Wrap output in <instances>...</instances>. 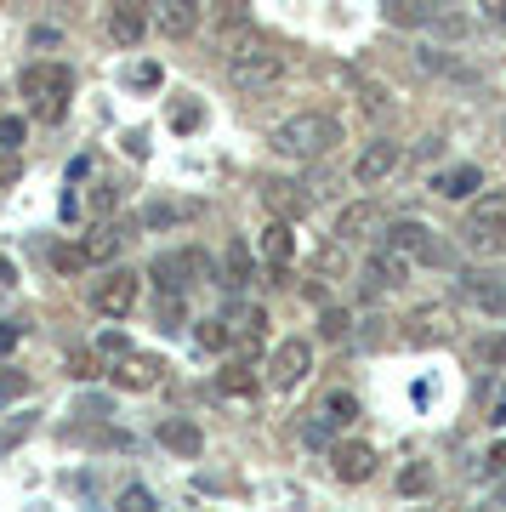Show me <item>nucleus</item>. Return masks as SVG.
<instances>
[{
  "label": "nucleus",
  "mask_w": 506,
  "mask_h": 512,
  "mask_svg": "<svg viewBox=\"0 0 506 512\" xmlns=\"http://www.w3.org/2000/svg\"><path fill=\"white\" fill-rule=\"evenodd\" d=\"M211 6H217L222 29H245V23H251V0H211Z\"/></svg>",
  "instance_id": "33"
},
{
  "label": "nucleus",
  "mask_w": 506,
  "mask_h": 512,
  "mask_svg": "<svg viewBox=\"0 0 506 512\" xmlns=\"http://www.w3.org/2000/svg\"><path fill=\"white\" fill-rule=\"evenodd\" d=\"M381 12L398 29H427L433 23V0H381Z\"/></svg>",
  "instance_id": "23"
},
{
  "label": "nucleus",
  "mask_w": 506,
  "mask_h": 512,
  "mask_svg": "<svg viewBox=\"0 0 506 512\" xmlns=\"http://www.w3.org/2000/svg\"><path fill=\"white\" fill-rule=\"evenodd\" d=\"M12 348H18V325H0V359H6Z\"/></svg>",
  "instance_id": "46"
},
{
  "label": "nucleus",
  "mask_w": 506,
  "mask_h": 512,
  "mask_svg": "<svg viewBox=\"0 0 506 512\" xmlns=\"http://www.w3.org/2000/svg\"><path fill=\"white\" fill-rule=\"evenodd\" d=\"M319 336H325V342H347V336H353V313L325 302V308H319Z\"/></svg>",
  "instance_id": "26"
},
{
  "label": "nucleus",
  "mask_w": 506,
  "mask_h": 512,
  "mask_svg": "<svg viewBox=\"0 0 506 512\" xmlns=\"http://www.w3.org/2000/svg\"><path fill=\"white\" fill-rule=\"evenodd\" d=\"M103 370V359H91V353H74V376H97Z\"/></svg>",
  "instance_id": "45"
},
{
  "label": "nucleus",
  "mask_w": 506,
  "mask_h": 512,
  "mask_svg": "<svg viewBox=\"0 0 506 512\" xmlns=\"http://www.w3.org/2000/svg\"><path fill=\"white\" fill-rule=\"evenodd\" d=\"M29 46H35V52H46V46H63V29H46V23H40V29H29Z\"/></svg>",
  "instance_id": "42"
},
{
  "label": "nucleus",
  "mask_w": 506,
  "mask_h": 512,
  "mask_svg": "<svg viewBox=\"0 0 506 512\" xmlns=\"http://www.w3.org/2000/svg\"><path fill=\"white\" fill-rule=\"evenodd\" d=\"M217 387H222V393H239V399H251V393H256V376H251L245 365H234V359H228V365L217 370Z\"/></svg>",
  "instance_id": "28"
},
{
  "label": "nucleus",
  "mask_w": 506,
  "mask_h": 512,
  "mask_svg": "<svg viewBox=\"0 0 506 512\" xmlns=\"http://www.w3.org/2000/svg\"><path fill=\"white\" fill-rule=\"evenodd\" d=\"M330 473L342 478V484H370V478H376V450L364 439L330 444Z\"/></svg>",
  "instance_id": "12"
},
{
  "label": "nucleus",
  "mask_w": 506,
  "mask_h": 512,
  "mask_svg": "<svg viewBox=\"0 0 506 512\" xmlns=\"http://www.w3.org/2000/svg\"><path fill=\"white\" fill-rule=\"evenodd\" d=\"M199 6L205 0H154V29L171 40H188L199 29Z\"/></svg>",
  "instance_id": "15"
},
{
  "label": "nucleus",
  "mask_w": 506,
  "mask_h": 512,
  "mask_svg": "<svg viewBox=\"0 0 506 512\" xmlns=\"http://www.w3.org/2000/svg\"><path fill=\"white\" fill-rule=\"evenodd\" d=\"M245 285H251V251L228 245V291H245Z\"/></svg>",
  "instance_id": "32"
},
{
  "label": "nucleus",
  "mask_w": 506,
  "mask_h": 512,
  "mask_svg": "<svg viewBox=\"0 0 506 512\" xmlns=\"http://www.w3.org/2000/svg\"><path fill=\"white\" fill-rule=\"evenodd\" d=\"M80 251H86V262H109V256L120 251V228H109V222H91L86 239H80Z\"/></svg>",
  "instance_id": "24"
},
{
  "label": "nucleus",
  "mask_w": 506,
  "mask_h": 512,
  "mask_svg": "<svg viewBox=\"0 0 506 512\" xmlns=\"http://www.w3.org/2000/svg\"><path fill=\"white\" fill-rule=\"evenodd\" d=\"M160 80H165L160 63H131V69H126V86H131V92H154Z\"/></svg>",
  "instance_id": "35"
},
{
  "label": "nucleus",
  "mask_w": 506,
  "mask_h": 512,
  "mask_svg": "<svg viewBox=\"0 0 506 512\" xmlns=\"http://www.w3.org/2000/svg\"><path fill=\"white\" fill-rule=\"evenodd\" d=\"M23 137H29V120L23 114H0V154H18Z\"/></svg>",
  "instance_id": "30"
},
{
  "label": "nucleus",
  "mask_w": 506,
  "mask_h": 512,
  "mask_svg": "<svg viewBox=\"0 0 506 512\" xmlns=\"http://www.w3.org/2000/svg\"><path fill=\"white\" fill-rule=\"evenodd\" d=\"M313 410H319V416H325L330 427H336V433H342V427H353V421H359V399H353V393H325V399L313 404Z\"/></svg>",
  "instance_id": "25"
},
{
  "label": "nucleus",
  "mask_w": 506,
  "mask_h": 512,
  "mask_svg": "<svg viewBox=\"0 0 506 512\" xmlns=\"http://www.w3.org/2000/svg\"><path fill=\"white\" fill-rule=\"evenodd\" d=\"M69 6H80V0H69Z\"/></svg>",
  "instance_id": "49"
},
{
  "label": "nucleus",
  "mask_w": 506,
  "mask_h": 512,
  "mask_svg": "<svg viewBox=\"0 0 506 512\" xmlns=\"http://www.w3.org/2000/svg\"><path fill=\"white\" fill-rule=\"evenodd\" d=\"M478 359H484V365H506V336H489V342H478Z\"/></svg>",
  "instance_id": "41"
},
{
  "label": "nucleus",
  "mask_w": 506,
  "mask_h": 512,
  "mask_svg": "<svg viewBox=\"0 0 506 512\" xmlns=\"http://www.w3.org/2000/svg\"><path fill=\"white\" fill-rule=\"evenodd\" d=\"M455 296L467 308L489 313V319H506V274H495V268H461L455 274Z\"/></svg>",
  "instance_id": "6"
},
{
  "label": "nucleus",
  "mask_w": 506,
  "mask_h": 512,
  "mask_svg": "<svg viewBox=\"0 0 506 512\" xmlns=\"http://www.w3.org/2000/svg\"><path fill=\"white\" fill-rule=\"evenodd\" d=\"M461 245H467L472 256L495 262V256L506 251V228H501V222H472V217H467V228H461Z\"/></svg>",
  "instance_id": "20"
},
{
  "label": "nucleus",
  "mask_w": 506,
  "mask_h": 512,
  "mask_svg": "<svg viewBox=\"0 0 506 512\" xmlns=\"http://www.w3.org/2000/svg\"><path fill=\"white\" fill-rule=\"evenodd\" d=\"M387 251H398L410 268H455V245L421 217H404L387 228Z\"/></svg>",
  "instance_id": "4"
},
{
  "label": "nucleus",
  "mask_w": 506,
  "mask_h": 512,
  "mask_svg": "<svg viewBox=\"0 0 506 512\" xmlns=\"http://www.w3.org/2000/svg\"><path fill=\"white\" fill-rule=\"evenodd\" d=\"M160 359H154V353H137L131 348L126 359H120V365H114V387H126V393H148V387L160 382Z\"/></svg>",
  "instance_id": "17"
},
{
  "label": "nucleus",
  "mask_w": 506,
  "mask_h": 512,
  "mask_svg": "<svg viewBox=\"0 0 506 512\" xmlns=\"http://www.w3.org/2000/svg\"><path fill=\"white\" fill-rule=\"evenodd\" d=\"M342 137H347V131H342V120H336V114L308 109V114H290V120H279L268 143H273V154H285V160H325Z\"/></svg>",
  "instance_id": "1"
},
{
  "label": "nucleus",
  "mask_w": 506,
  "mask_h": 512,
  "mask_svg": "<svg viewBox=\"0 0 506 512\" xmlns=\"http://www.w3.org/2000/svg\"><path fill=\"white\" fill-rule=\"evenodd\" d=\"M262 205H268V217H285V222H296V217H308V194H302V183H285V177H268L262 183Z\"/></svg>",
  "instance_id": "16"
},
{
  "label": "nucleus",
  "mask_w": 506,
  "mask_h": 512,
  "mask_svg": "<svg viewBox=\"0 0 506 512\" xmlns=\"http://www.w3.org/2000/svg\"><path fill=\"white\" fill-rule=\"evenodd\" d=\"M52 268H57V274H86L91 262H86L80 245H52Z\"/></svg>",
  "instance_id": "34"
},
{
  "label": "nucleus",
  "mask_w": 506,
  "mask_h": 512,
  "mask_svg": "<svg viewBox=\"0 0 506 512\" xmlns=\"http://www.w3.org/2000/svg\"><path fill=\"white\" fill-rule=\"evenodd\" d=\"M478 188H484V171H478V165H450V171H438L433 177V194L438 200H472V194H478Z\"/></svg>",
  "instance_id": "18"
},
{
  "label": "nucleus",
  "mask_w": 506,
  "mask_h": 512,
  "mask_svg": "<svg viewBox=\"0 0 506 512\" xmlns=\"http://www.w3.org/2000/svg\"><path fill=\"white\" fill-rule=\"evenodd\" d=\"M398 160H404V148L387 143V137L364 143V154L353 160V183H359V188H381V183H387V177L398 171Z\"/></svg>",
  "instance_id": "11"
},
{
  "label": "nucleus",
  "mask_w": 506,
  "mask_h": 512,
  "mask_svg": "<svg viewBox=\"0 0 506 512\" xmlns=\"http://www.w3.org/2000/svg\"><path fill=\"white\" fill-rule=\"evenodd\" d=\"M222 319H228V330H234V348L239 353H251L256 342L268 336V313L256 308V302H239V291H234V302H228V313H222Z\"/></svg>",
  "instance_id": "13"
},
{
  "label": "nucleus",
  "mask_w": 506,
  "mask_h": 512,
  "mask_svg": "<svg viewBox=\"0 0 506 512\" xmlns=\"http://www.w3.org/2000/svg\"><path fill=\"white\" fill-rule=\"evenodd\" d=\"M91 211H97V217L114 211V188H91Z\"/></svg>",
  "instance_id": "44"
},
{
  "label": "nucleus",
  "mask_w": 506,
  "mask_h": 512,
  "mask_svg": "<svg viewBox=\"0 0 506 512\" xmlns=\"http://www.w3.org/2000/svg\"><path fill=\"white\" fill-rule=\"evenodd\" d=\"M126 353H131V342L120 336V330H103V336H97V359H114V365H120Z\"/></svg>",
  "instance_id": "38"
},
{
  "label": "nucleus",
  "mask_w": 506,
  "mask_h": 512,
  "mask_svg": "<svg viewBox=\"0 0 506 512\" xmlns=\"http://www.w3.org/2000/svg\"><path fill=\"white\" fill-rule=\"evenodd\" d=\"M398 490L404 495H427L433 490V467H421V461L416 467H404V473H398Z\"/></svg>",
  "instance_id": "36"
},
{
  "label": "nucleus",
  "mask_w": 506,
  "mask_h": 512,
  "mask_svg": "<svg viewBox=\"0 0 506 512\" xmlns=\"http://www.w3.org/2000/svg\"><path fill=\"white\" fill-rule=\"evenodd\" d=\"M143 222H148V228H165V222H177V211H171V205H148Z\"/></svg>",
  "instance_id": "43"
},
{
  "label": "nucleus",
  "mask_w": 506,
  "mask_h": 512,
  "mask_svg": "<svg viewBox=\"0 0 506 512\" xmlns=\"http://www.w3.org/2000/svg\"><path fill=\"white\" fill-rule=\"evenodd\" d=\"M234 52H228V80H234V92H273L279 86V74H285V52L273 46L268 35H245V40H228Z\"/></svg>",
  "instance_id": "2"
},
{
  "label": "nucleus",
  "mask_w": 506,
  "mask_h": 512,
  "mask_svg": "<svg viewBox=\"0 0 506 512\" xmlns=\"http://www.w3.org/2000/svg\"><path fill=\"white\" fill-rule=\"evenodd\" d=\"M308 370H313V348L296 342V336H285V342L268 353V382L279 387V393H296V387L308 382Z\"/></svg>",
  "instance_id": "8"
},
{
  "label": "nucleus",
  "mask_w": 506,
  "mask_h": 512,
  "mask_svg": "<svg viewBox=\"0 0 506 512\" xmlns=\"http://www.w3.org/2000/svg\"><path fill=\"white\" fill-rule=\"evenodd\" d=\"M148 274H154L160 291H188V285H199L211 268H205V256H199V251H171V256H154V268H148Z\"/></svg>",
  "instance_id": "10"
},
{
  "label": "nucleus",
  "mask_w": 506,
  "mask_h": 512,
  "mask_svg": "<svg viewBox=\"0 0 506 512\" xmlns=\"http://www.w3.org/2000/svg\"><path fill=\"white\" fill-rule=\"evenodd\" d=\"M0 456H6V439H0Z\"/></svg>",
  "instance_id": "48"
},
{
  "label": "nucleus",
  "mask_w": 506,
  "mask_h": 512,
  "mask_svg": "<svg viewBox=\"0 0 506 512\" xmlns=\"http://www.w3.org/2000/svg\"><path fill=\"white\" fill-rule=\"evenodd\" d=\"M205 126V109H199L194 97H177L171 103V131H199Z\"/></svg>",
  "instance_id": "31"
},
{
  "label": "nucleus",
  "mask_w": 506,
  "mask_h": 512,
  "mask_svg": "<svg viewBox=\"0 0 506 512\" xmlns=\"http://www.w3.org/2000/svg\"><path fill=\"white\" fill-rule=\"evenodd\" d=\"M194 342L199 348H211V353H222V348H234V330H228V319H199Z\"/></svg>",
  "instance_id": "27"
},
{
  "label": "nucleus",
  "mask_w": 506,
  "mask_h": 512,
  "mask_svg": "<svg viewBox=\"0 0 506 512\" xmlns=\"http://www.w3.org/2000/svg\"><path fill=\"white\" fill-rule=\"evenodd\" d=\"M137 296H143V274H131V268H114L91 285V308L103 313V319H126L137 308Z\"/></svg>",
  "instance_id": "7"
},
{
  "label": "nucleus",
  "mask_w": 506,
  "mask_h": 512,
  "mask_svg": "<svg viewBox=\"0 0 506 512\" xmlns=\"http://www.w3.org/2000/svg\"><path fill=\"white\" fill-rule=\"evenodd\" d=\"M489 18H495V23H506V0H489Z\"/></svg>",
  "instance_id": "47"
},
{
  "label": "nucleus",
  "mask_w": 506,
  "mask_h": 512,
  "mask_svg": "<svg viewBox=\"0 0 506 512\" xmlns=\"http://www.w3.org/2000/svg\"><path fill=\"white\" fill-rule=\"evenodd\" d=\"M472 222H501L506 228V194L501 188H495V194H484V188L472 194Z\"/></svg>",
  "instance_id": "29"
},
{
  "label": "nucleus",
  "mask_w": 506,
  "mask_h": 512,
  "mask_svg": "<svg viewBox=\"0 0 506 512\" xmlns=\"http://www.w3.org/2000/svg\"><path fill=\"white\" fill-rule=\"evenodd\" d=\"M302 439H308L313 450H319V444H336V427H330V421L319 416V410H308V421H302Z\"/></svg>",
  "instance_id": "37"
},
{
  "label": "nucleus",
  "mask_w": 506,
  "mask_h": 512,
  "mask_svg": "<svg viewBox=\"0 0 506 512\" xmlns=\"http://www.w3.org/2000/svg\"><path fill=\"white\" fill-rule=\"evenodd\" d=\"M160 444L171 450V456H199V450H205V433H199L194 421L165 416V421H160Z\"/></svg>",
  "instance_id": "21"
},
{
  "label": "nucleus",
  "mask_w": 506,
  "mask_h": 512,
  "mask_svg": "<svg viewBox=\"0 0 506 512\" xmlns=\"http://www.w3.org/2000/svg\"><path fill=\"white\" fill-rule=\"evenodd\" d=\"M154 29V0H114L109 6V40L114 46H143Z\"/></svg>",
  "instance_id": "9"
},
{
  "label": "nucleus",
  "mask_w": 506,
  "mask_h": 512,
  "mask_svg": "<svg viewBox=\"0 0 506 512\" xmlns=\"http://www.w3.org/2000/svg\"><path fill=\"white\" fill-rule=\"evenodd\" d=\"M18 92L29 97V114H35V120L57 126V120L69 114L74 74H69V63H29V69L18 74Z\"/></svg>",
  "instance_id": "3"
},
{
  "label": "nucleus",
  "mask_w": 506,
  "mask_h": 512,
  "mask_svg": "<svg viewBox=\"0 0 506 512\" xmlns=\"http://www.w3.org/2000/svg\"><path fill=\"white\" fill-rule=\"evenodd\" d=\"M404 279H410V262H404L398 251H387V245H381V251L370 256V262H364V296H376V291H398Z\"/></svg>",
  "instance_id": "14"
},
{
  "label": "nucleus",
  "mask_w": 506,
  "mask_h": 512,
  "mask_svg": "<svg viewBox=\"0 0 506 512\" xmlns=\"http://www.w3.org/2000/svg\"><path fill=\"white\" fill-rule=\"evenodd\" d=\"M376 222H381L376 205H370V200H353V205H342V211H336V239H342V245H353V239H364Z\"/></svg>",
  "instance_id": "22"
},
{
  "label": "nucleus",
  "mask_w": 506,
  "mask_h": 512,
  "mask_svg": "<svg viewBox=\"0 0 506 512\" xmlns=\"http://www.w3.org/2000/svg\"><path fill=\"white\" fill-rule=\"evenodd\" d=\"M410 348H444V342H455L461 336V325H455V308H444V302H427V308L404 313V330H398Z\"/></svg>",
  "instance_id": "5"
},
{
  "label": "nucleus",
  "mask_w": 506,
  "mask_h": 512,
  "mask_svg": "<svg viewBox=\"0 0 506 512\" xmlns=\"http://www.w3.org/2000/svg\"><path fill=\"white\" fill-rule=\"evenodd\" d=\"M256 251H262V262H273V268H290V256H296V234H290V222L273 217L268 228H262V239H256Z\"/></svg>",
  "instance_id": "19"
},
{
  "label": "nucleus",
  "mask_w": 506,
  "mask_h": 512,
  "mask_svg": "<svg viewBox=\"0 0 506 512\" xmlns=\"http://www.w3.org/2000/svg\"><path fill=\"white\" fill-rule=\"evenodd\" d=\"M120 512H154V495H148L143 484H131V490L120 495Z\"/></svg>",
  "instance_id": "40"
},
{
  "label": "nucleus",
  "mask_w": 506,
  "mask_h": 512,
  "mask_svg": "<svg viewBox=\"0 0 506 512\" xmlns=\"http://www.w3.org/2000/svg\"><path fill=\"white\" fill-rule=\"evenodd\" d=\"M29 376H23V370H0V399H23V393H29Z\"/></svg>",
  "instance_id": "39"
}]
</instances>
